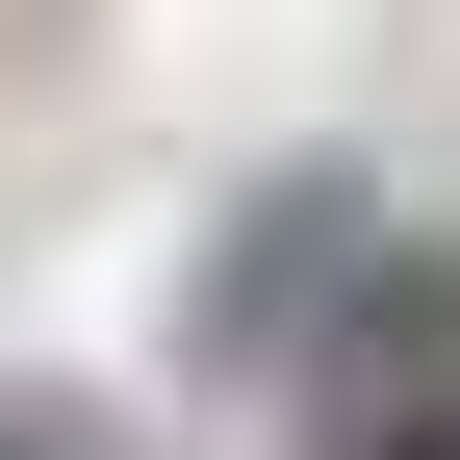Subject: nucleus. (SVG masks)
<instances>
[{"label":"nucleus","mask_w":460,"mask_h":460,"mask_svg":"<svg viewBox=\"0 0 460 460\" xmlns=\"http://www.w3.org/2000/svg\"><path fill=\"white\" fill-rule=\"evenodd\" d=\"M332 230H358V205H332V180H281V205H256V256H205V358H307V307L358 281Z\"/></svg>","instance_id":"2"},{"label":"nucleus","mask_w":460,"mask_h":460,"mask_svg":"<svg viewBox=\"0 0 460 460\" xmlns=\"http://www.w3.org/2000/svg\"><path fill=\"white\" fill-rule=\"evenodd\" d=\"M307 460H460V256H358L307 307Z\"/></svg>","instance_id":"1"}]
</instances>
